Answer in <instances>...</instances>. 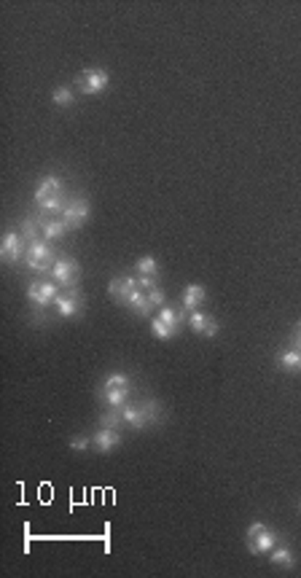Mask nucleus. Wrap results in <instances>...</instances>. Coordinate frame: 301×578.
<instances>
[{
  "mask_svg": "<svg viewBox=\"0 0 301 578\" xmlns=\"http://www.w3.org/2000/svg\"><path fill=\"white\" fill-rule=\"evenodd\" d=\"M129 393H132V379L124 371H113L100 385V398H102L105 406H113V409H122L124 403H129L126 401Z\"/></svg>",
  "mask_w": 301,
  "mask_h": 578,
  "instance_id": "obj_1",
  "label": "nucleus"
},
{
  "mask_svg": "<svg viewBox=\"0 0 301 578\" xmlns=\"http://www.w3.org/2000/svg\"><path fill=\"white\" fill-rule=\"evenodd\" d=\"M35 202H38V207L46 210V213L62 210V204H65L62 178H59V175H46V178H41V180H38V188H35Z\"/></svg>",
  "mask_w": 301,
  "mask_h": 578,
  "instance_id": "obj_2",
  "label": "nucleus"
},
{
  "mask_svg": "<svg viewBox=\"0 0 301 578\" xmlns=\"http://www.w3.org/2000/svg\"><path fill=\"white\" fill-rule=\"evenodd\" d=\"M122 417H124V422H126L129 428L143 430V428H148L150 422H156V417H159V403H156V401L124 403Z\"/></svg>",
  "mask_w": 301,
  "mask_h": 578,
  "instance_id": "obj_3",
  "label": "nucleus"
},
{
  "mask_svg": "<svg viewBox=\"0 0 301 578\" xmlns=\"http://www.w3.org/2000/svg\"><path fill=\"white\" fill-rule=\"evenodd\" d=\"M25 264H28L30 272L35 274H43V272H52L57 264V255L54 250L46 245V240H38L28 245V253H25Z\"/></svg>",
  "mask_w": 301,
  "mask_h": 578,
  "instance_id": "obj_4",
  "label": "nucleus"
},
{
  "mask_svg": "<svg viewBox=\"0 0 301 578\" xmlns=\"http://www.w3.org/2000/svg\"><path fill=\"white\" fill-rule=\"evenodd\" d=\"M245 543L250 554H269V551L277 546V536L272 530H266L264 522H253L247 527V536H245Z\"/></svg>",
  "mask_w": 301,
  "mask_h": 578,
  "instance_id": "obj_5",
  "label": "nucleus"
},
{
  "mask_svg": "<svg viewBox=\"0 0 301 578\" xmlns=\"http://www.w3.org/2000/svg\"><path fill=\"white\" fill-rule=\"evenodd\" d=\"M49 274H52V280H54L59 288L70 291V288H76V285H78L81 267H78V261H76V258H57L54 269H52Z\"/></svg>",
  "mask_w": 301,
  "mask_h": 578,
  "instance_id": "obj_6",
  "label": "nucleus"
},
{
  "mask_svg": "<svg viewBox=\"0 0 301 578\" xmlns=\"http://www.w3.org/2000/svg\"><path fill=\"white\" fill-rule=\"evenodd\" d=\"M108 83H110V76H108V70H102V67H89V70H81V73L76 76V86H78L81 94H100Z\"/></svg>",
  "mask_w": 301,
  "mask_h": 578,
  "instance_id": "obj_7",
  "label": "nucleus"
},
{
  "mask_svg": "<svg viewBox=\"0 0 301 578\" xmlns=\"http://www.w3.org/2000/svg\"><path fill=\"white\" fill-rule=\"evenodd\" d=\"M57 285L54 280H35V282H30L28 285V299H30V304L35 309H46L52 301H54L57 296Z\"/></svg>",
  "mask_w": 301,
  "mask_h": 578,
  "instance_id": "obj_8",
  "label": "nucleus"
},
{
  "mask_svg": "<svg viewBox=\"0 0 301 578\" xmlns=\"http://www.w3.org/2000/svg\"><path fill=\"white\" fill-rule=\"evenodd\" d=\"M25 248H28L25 237H22L19 231H8V234L3 237V245H0V258H3V264H8V267L19 264V261L25 258V253H28Z\"/></svg>",
  "mask_w": 301,
  "mask_h": 578,
  "instance_id": "obj_9",
  "label": "nucleus"
},
{
  "mask_svg": "<svg viewBox=\"0 0 301 578\" xmlns=\"http://www.w3.org/2000/svg\"><path fill=\"white\" fill-rule=\"evenodd\" d=\"M89 213H92L89 202L83 200V197H73V200H68L65 207H62V221L68 224V229H78L83 226V221L89 218Z\"/></svg>",
  "mask_w": 301,
  "mask_h": 578,
  "instance_id": "obj_10",
  "label": "nucleus"
},
{
  "mask_svg": "<svg viewBox=\"0 0 301 578\" xmlns=\"http://www.w3.org/2000/svg\"><path fill=\"white\" fill-rule=\"evenodd\" d=\"M140 291V285H137V277H129V274H122V277H113L108 285V294L119 301V304H129V299Z\"/></svg>",
  "mask_w": 301,
  "mask_h": 578,
  "instance_id": "obj_11",
  "label": "nucleus"
},
{
  "mask_svg": "<svg viewBox=\"0 0 301 578\" xmlns=\"http://www.w3.org/2000/svg\"><path fill=\"white\" fill-rule=\"evenodd\" d=\"M119 444H122L119 428H102V425H100V430L92 436V449H95V452H102V455L113 452Z\"/></svg>",
  "mask_w": 301,
  "mask_h": 578,
  "instance_id": "obj_12",
  "label": "nucleus"
},
{
  "mask_svg": "<svg viewBox=\"0 0 301 578\" xmlns=\"http://www.w3.org/2000/svg\"><path fill=\"white\" fill-rule=\"evenodd\" d=\"M57 304V312H59V318H76L78 312H81V294L76 291V288H70L68 294H59L54 299Z\"/></svg>",
  "mask_w": 301,
  "mask_h": 578,
  "instance_id": "obj_13",
  "label": "nucleus"
},
{
  "mask_svg": "<svg viewBox=\"0 0 301 578\" xmlns=\"http://www.w3.org/2000/svg\"><path fill=\"white\" fill-rule=\"evenodd\" d=\"M189 325H191L194 331L196 334H202V336H216L218 334V320H213V318H207L205 312H189Z\"/></svg>",
  "mask_w": 301,
  "mask_h": 578,
  "instance_id": "obj_14",
  "label": "nucleus"
},
{
  "mask_svg": "<svg viewBox=\"0 0 301 578\" xmlns=\"http://www.w3.org/2000/svg\"><path fill=\"white\" fill-rule=\"evenodd\" d=\"M277 366L283 371H290V374H301V349L293 347V345L288 349H280L277 352Z\"/></svg>",
  "mask_w": 301,
  "mask_h": 578,
  "instance_id": "obj_15",
  "label": "nucleus"
},
{
  "mask_svg": "<svg viewBox=\"0 0 301 578\" xmlns=\"http://www.w3.org/2000/svg\"><path fill=\"white\" fill-rule=\"evenodd\" d=\"M205 301V288L202 285H186V291L180 296V307L186 312H196Z\"/></svg>",
  "mask_w": 301,
  "mask_h": 578,
  "instance_id": "obj_16",
  "label": "nucleus"
},
{
  "mask_svg": "<svg viewBox=\"0 0 301 578\" xmlns=\"http://www.w3.org/2000/svg\"><path fill=\"white\" fill-rule=\"evenodd\" d=\"M186 315H189V312H186V309L183 307H162V312H159V318H162V320L167 323V325H170V328H172V331H175V334H178L180 328H183V323H186Z\"/></svg>",
  "mask_w": 301,
  "mask_h": 578,
  "instance_id": "obj_17",
  "label": "nucleus"
},
{
  "mask_svg": "<svg viewBox=\"0 0 301 578\" xmlns=\"http://www.w3.org/2000/svg\"><path fill=\"white\" fill-rule=\"evenodd\" d=\"M41 229H43V240L46 242H57V240H62L65 237V231H68V224L65 221H57V218H43V224H41Z\"/></svg>",
  "mask_w": 301,
  "mask_h": 578,
  "instance_id": "obj_18",
  "label": "nucleus"
},
{
  "mask_svg": "<svg viewBox=\"0 0 301 578\" xmlns=\"http://www.w3.org/2000/svg\"><path fill=\"white\" fill-rule=\"evenodd\" d=\"M126 307L132 309L135 315H140V318H146L150 309H153V304H150V299H148V291H137V294L129 299V304H126Z\"/></svg>",
  "mask_w": 301,
  "mask_h": 578,
  "instance_id": "obj_19",
  "label": "nucleus"
},
{
  "mask_svg": "<svg viewBox=\"0 0 301 578\" xmlns=\"http://www.w3.org/2000/svg\"><path fill=\"white\" fill-rule=\"evenodd\" d=\"M272 565H280V567H293L296 565V557L288 546H274L272 549Z\"/></svg>",
  "mask_w": 301,
  "mask_h": 578,
  "instance_id": "obj_20",
  "label": "nucleus"
},
{
  "mask_svg": "<svg viewBox=\"0 0 301 578\" xmlns=\"http://www.w3.org/2000/svg\"><path fill=\"white\" fill-rule=\"evenodd\" d=\"M122 422H124L122 409H113V406H110L108 412H102V417H100V425H102V428H119Z\"/></svg>",
  "mask_w": 301,
  "mask_h": 578,
  "instance_id": "obj_21",
  "label": "nucleus"
},
{
  "mask_svg": "<svg viewBox=\"0 0 301 578\" xmlns=\"http://www.w3.org/2000/svg\"><path fill=\"white\" fill-rule=\"evenodd\" d=\"M135 269L140 272V274H150V277H156V272H159V261H156L153 255H143V258L135 264Z\"/></svg>",
  "mask_w": 301,
  "mask_h": 578,
  "instance_id": "obj_22",
  "label": "nucleus"
},
{
  "mask_svg": "<svg viewBox=\"0 0 301 578\" xmlns=\"http://www.w3.org/2000/svg\"><path fill=\"white\" fill-rule=\"evenodd\" d=\"M150 331H153L156 339H172V336H178L162 318H153V320H150Z\"/></svg>",
  "mask_w": 301,
  "mask_h": 578,
  "instance_id": "obj_23",
  "label": "nucleus"
},
{
  "mask_svg": "<svg viewBox=\"0 0 301 578\" xmlns=\"http://www.w3.org/2000/svg\"><path fill=\"white\" fill-rule=\"evenodd\" d=\"M52 100H54V105L68 108V105H73V92H70L68 86H57L54 94H52Z\"/></svg>",
  "mask_w": 301,
  "mask_h": 578,
  "instance_id": "obj_24",
  "label": "nucleus"
},
{
  "mask_svg": "<svg viewBox=\"0 0 301 578\" xmlns=\"http://www.w3.org/2000/svg\"><path fill=\"white\" fill-rule=\"evenodd\" d=\"M70 449H76V452H83V449H89L92 446V436H73L68 441Z\"/></svg>",
  "mask_w": 301,
  "mask_h": 578,
  "instance_id": "obj_25",
  "label": "nucleus"
},
{
  "mask_svg": "<svg viewBox=\"0 0 301 578\" xmlns=\"http://www.w3.org/2000/svg\"><path fill=\"white\" fill-rule=\"evenodd\" d=\"M148 299H150V304H153V307H165V304H167V296H165L162 288H153V291H148Z\"/></svg>",
  "mask_w": 301,
  "mask_h": 578,
  "instance_id": "obj_26",
  "label": "nucleus"
},
{
  "mask_svg": "<svg viewBox=\"0 0 301 578\" xmlns=\"http://www.w3.org/2000/svg\"><path fill=\"white\" fill-rule=\"evenodd\" d=\"M137 285H140L143 291H153V288H156V277H150V274H140V277H137Z\"/></svg>",
  "mask_w": 301,
  "mask_h": 578,
  "instance_id": "obj_27",
  "label": "nucleus"
},
{
  "mask_svg": "<svg viewBox=\"0 0 301 578\" xmlns=\"http://www.w3.org/2000/svg\"><path fill=\"white\" fill-rule=\"evenodd\" d=\"M290 345L301 349V320L296 323V328H293V336H290Z\"/></svg>",
  "mask_w": 301,
  "mask_h": 578,
  "instance_id": "obj_28",
  "label": "nucleus"
}]
</instances>
